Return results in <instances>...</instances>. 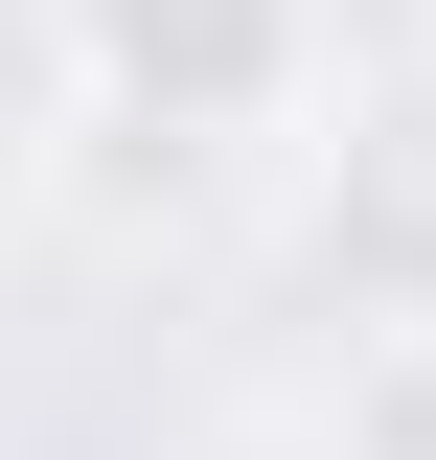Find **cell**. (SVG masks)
Returning <instances> with one entry per match:
<instances>
[{
    "label": "cell",
    "instance_id": "cell-1",
    "mask_svg": "<svg viewBox=\"0 0 436 460\" xmlns=\"http://www.w3.org/2000/svg\"><path fill=\"white\" fill-rule=\"evenodd\" d=\"M299 23L322 0H92V93H115V138H230V115H275L299 93Z\"/></svg>",
    "mask_w": 436,
    "mask_h": 460
},
{
    "label": "cell",
    "instance_id": "cell-2",
    "mask_svg": "<svg viewBox=\"0 0 436 460\" xmlns=\"http://www.w3.org/2000/svg\"><path fill=\"white\" fill-rule=\"evenodd\" d=\"M322 253H344L368 299H436V93L344 138V184H322Z\"/></svg>",
    "mask_w": 436,
    "mask_h": 460
}]
</instances>
